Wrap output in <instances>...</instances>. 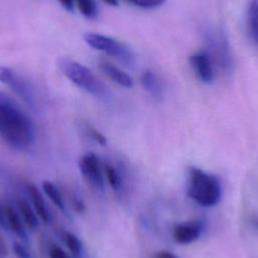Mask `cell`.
<instances>
[{
  "instance_id": "1",
  "label": "cell",
  "mask_w": 258,
  "mask_h": 258,
  "mask_svg": "<svg viewBox=\"0 0 258 258\" xmlns=\"http://www.w3.org/2000/svg\"><path fill=\"white\" fill-rule=\"evenodd\" d=\"M0 136L17 149L27 148L35 140L33 122L13 102L0 105Z\"/></svg>"
},
{
  "instance_id": "2",
  "label": "cell",
  "mask_w": 258,
  "mask_h": 258,
  "mask_svg": "<svg viewBox=\"0 0 258 258\" xmlns=\"http://www.w3.org/2000/svg\"><path fill=\"white\" fill-rule=\"evenodd\" d=\"M187 195L203 207L217 205L222 197V185L219 178L198 167L188 169Z\"/></svg>"
},
{
  "instance_id": "3",
  "label": "cell",
  "mask_w": 258,
  "mask_h": 258,
  "mask_svg": "<svg viewBox=\"0 0 258 258\" xmlns=\"http://www.w3.org/2000/svg\"><path fill=\"white\" fill-rule=\"evenodd\" d=\"M60 69L77 87L96 97L102 99L109 98L107 87L88 68L70 59H62L60 61Z\"/></svg>"
},
{
  "instance_id": "4",
  "label": "cell",
  "mask_w": 258,
  "mask_h": 258,
  "mask_svg": "<svg viewBox=\"0 0 258 258\" xmlns=\"http://www.w3.org/2000/svg\"><path fill=\"white\" fill-rule=\"evenodd\" d=\"M204 38L208 46V52L213 61L225 73H231L234 68L233 54L223 30L209 27L204 31Z\"/></svg>"
},
{
  "instance_id": "5",
  "label": "cell",
  "mask_w": 258,
  "mask_h": 258,
  "mask_svg": "<svg viewBox=\"0 0 258 258\" xmlns=\"http://www.w3.org/2000/svg\"><path fill=\"white\" fill-rule=\"evenodd\" d=\"M84 38L86 42L93 48L110 54L129 68L134 67L135 56L131 49L122 42L98 33H87L85 34Z\"/></svg>"
},
{
  "instance_id": "6",
  "label": "cell",
  "mask_w": 258,
  "mask_h": 258,
  "mask_svg": "<svg viewBox=\"0 0 258 258\" xmlns=\"http://www.w3.org/2000/svg\"><path fill=\"white\" fill-rule=\"evenodd\" d=\"M0 81L8 86L23 102L31 108L35 106V95L31 85L7 67H0Z\"/></svg>"
},
{
  "instance_id": "7",
  "label": "cell",
  "mask_w": 258,
  "mask_h": 258,
  "mask_svg": "<svg viewBox=\"0 0 258 258\" xmlns=\"http://www.w3.org/2000/svg\"><path fill=\"white\" fill-rule=\"evenodd\" d=\"M79 168L83 177L95 189L103 191L105 188L102 163L94 152L84 154L79 161Z\"/></svg>"
},
{
  "instance_id": "8",
  "label": "cell",
  "mask_w": 258,
  "mask_h": 258,
  "mask_svg": "<svg viewBox=\"0 0 258 258\" xmlns=\"http://www.w3.org/2000/svg\"><path fill=\"white\" fill-rule=\"evenodd\" d=\"M190 66L198 77L204 84H211L214 81L213 59L206 49L199 50L191 54L189 58Z\"/></svg>"
},
{
  "instance_id": "9",
  "label": "cell",
  "mask_w": 258,
  "mask_h": 258,
  "mask_svg": "<svg viewBox=\"0 0 258 258\" xmlns=\"http://www.w3.org/2000/svg\"><path fill=\"white\" fill-rule=\"evenodd\" d=\"M203 232V224L201 221H190L175 225L173 228V239L181 245L190 244L197 241Z\"/></svg>"
},
{
  "instance_id": "10",
  "label": "cell",
  "mask_w": 258,
  "mask_h": 258,
  "mask_svg": "<svg viewBox=\"0 0 258 258\" xmlns=\"http://www.w3.org/2000/svg\"><path fill=\"white\" fill-rule=\"evenodd\" d=\"M27 190L30 196L33 208L37 214V216L45 223H48L50 221V214L49 210L45 204V201L39 191V189L32 183L27 184Z\"/></svg>"
},
{
  "instance_id": "11",
  "label": "cell",
  "mask_w": 258,
  "mask_h": 258,
  "mask_svg": "<svg viewBox=\"0 0 258 258\" xmlns=\"http://www.w3.org/2000/svg\"><path fill=\"white\" fill-rule=\"evenodd\" d=\"M99 68L107 77H109L111 80H113L120 86L124 88H131L133 86L132 79L126 73H124L114 64L107 61H102L100 62Z\"/></svg>"
},
{
  "instance_id": "12",
  "label": "cell",
  "mask_w": 258,
  "mask_h": 258,
  "mask_svg": "<svg viewBox=\"0 0 258 258\" xmlns=\"http://www.w3.org/2000/svg\"><path fill=\"white\" fill-rule=\"evenodd\" d=\"M143 88L155 99H160L163 95V84L160 79L150 70H145L141 75Z\"/></svg>"
},
{
  "instance_id": "13",
  "label": "cell",
  "mask_w": 258,
  "mask_h": 258,
  "mask_svg": "<svg viewBox=\"0 0 258 258\" xmlns=\"http://www.w3.org/2000/svg\"><path fill=\"white\" fill-rule=\"evenodd\" d=\"M6 214H7V222L9 229L24 243L28 241L27 233L23 224V220L20 218L19 214L9 206H6Z\"/></svg>"
},
{
  "instance_id": "14",
  "label": "cell",
  "mask_w": 258,
  "mask_h": 258,
  "mask_svg": "<svg viewBox=\"0 0 258 258\" xmlns=\"http://www.w3.org/2000/svg\"><path fill=\"white\" fill-rule=\"evenodd\" d=\"M248 28L251 38L258 47V0H250L248 7Z\"/></svg>"
},
{
  "instance_id": "15",
  "label": "cell",
  "mask_w": 258,
  "mask_h": 258,
  "mask_svg": "<svg viewBox=\"0 0 258 258\" xmlns=\"http://www.w3.org/2000/svg\"><path fill=\"white\" fill-rule=\"evenodd\" d=\"M17 205H18V209L20 211V215L22 217L24 224L31 230L37 228L38 220H37V217L35 214L36 212H34L31 209V207L29 206V204L24 200L18 201Z\"/></svg>"
},
{
  "instance_id": "16",
  "label": "cell",
  "mask_w": 258,
  "mask_h": 258,
  "mask_svg": "<svg viewBox=\"0 0 258 258\" xmlns=\"http://www.w3.org/2000/svg\"><path fill=\"white\" fill-rule=\"evenodd\" d=\"M42 189L45 195L50 199V201L61 211H66L64 201L62 199L61 194L59 192L58 188L49 180H44L42 182Z\"/></svg>"
},
{
  "instance_id": "17",
  "label": "cell",
  "mask_w": 258,
  "mask_h": 258,
  "mask_svg": "<svg viewBox=\"0 0 258 258\" xmlns=\"http://www.w3.org/2000/svg\"><path fill=\"white\" fill-rule=\"evenodd\" d=\"M63 238H64L66 245L71 252V255L74 258H81L84 251L82 241L75 234L71 232H66Z\"/></svg>"
},
{
  "instance_id": "18",
  "label": "cell",
  "mask_w": 258,
  "mask_h": 258,
  "mask_svg": "<svg viewBox=\"0 0 258 258\" xmlns=\"http://www.w3.org/2000/svg\"><path fill=\"white\" fill-rule=\"evenodd\" d=\"M104 170H105V175L107 177V180L110 186L112 187V189H114L115 191L120 190L122 188L123 182H122V177L118 172V170L111 164H105Z\"/></svg>"
},
{
  "instance_id": "19",
  "label": "cell",
  "mask_w": 258,
  "mask_h": 258,
  "mask_svg": "<svg viewBox=\"0 0 258 258\" xmlns=\"http://www.w3.org/2000/svg\"><path fill=\"white\" fill-rule=\"evenodd\" d=\"M77 1V6L81 13L89 18V19H94L98 15V7L97 4L94 0H76Z\"/></svg>"
},
{
  "instance_id": "20",
  "label": "cell",
  "mask_w": 258,
  "mask_h": 258,
  "mask_svg": "<svg viewBox=\"0 0 258 258\" xmlns=\"http://www.w3.org/2000/svg\"><path fill=\"white\" fill-rule=\"evenodd\" d=\"M128 2L142 8H155L161 6L166 0H127Z\"/></svg>"
},
{
  "instance_id": "21",
  "label": "cell",
  "mask_w": 258,
  "mask_h": 258,
  "mask_svg": "<svg viewBox=\"0 0 258 258\" xmlns=\"http://www.w3.org/2000/svg\"><path fill=\"white\" fill-rule=\"evenodd\" d=\"M13 252L17 258H33L28 249L19 242H15L13 244Z\"/></svg>"
},
{
  "instance_id": "22",
  "label": "cell",
  "mask_w": 258,
  "mask_h": 258,
  "mask_svg": "<svg viewBox=\"0 0 258 258\" xmlns=\"http://www.w3.org/2000/svg\"><path fill=\"white\" fill-rule=\"evenodd\" d=\"M88 134L91 136L92 139H94L98 144L105 146L107 145V138L100 132L98 131L96 128L94 127H89L88 128Z\"/></svg>"
},
{
  "instance_id": "23",
  "label": "cell",
  "mask_w": 258,
  "mask_h": 258,
  "mask_svg": "<svg viewBox=\"0 0 258 258\" xmlns=\"http://www.w3.org/2000/svg\"><path fill=\"white\" fill-rule=\"evenodd\" d=\"M49 258H74L72 255H69L66 251L57 246H51L49 249Z\"/></svg>"
},
{
  "instance_id": "24",
  "label": "cell",
  "mask_w": 258,
  "mask_h": 258,
  "mask_svg": "<svg viewBox=\"0 0 258 258\" xmlns=\"http://www.w3.org/2000/svg\"><path fill=\"white\" fill-rule=\"evenodd\" d=\"M72 205H73V208L76 212L78 213H83L86 209V206H85V203L78 197H74L73 198V201H72Z\"/></svg>"
},
{
  "instance_id": "25",
  "label": "cell",
  "mask_w": 258,
  "mask_h": 258,
  "mask_svg": "<svg viewBox=\"0 0 258 258\" xmlns=\"http://www.w3.org/2000/svg\"><path fill=\"white\" fill-rule=\"evenodd\" d=\"M0 227L8 230V222H7V214H6V207H3L0 204Z\"/></svg>"
},
{
  "instance_id": "26",
  "label": "cell",
  "mask_w": 258,
  "mask_h": 258,
  "mask_svg": "<svg viewBox=\"0 0 258 258\" xmlns=\"http://www.w3.org/2000/svg\"><path fill=\"white\" fill-rule=\"evenodd\" d=\"M154 258H178V257L169 251L162 250V251H158L157 253H155Z\"/></svg>"
},
{
  "instance_id": "27",
  "label": "cell",
  "mask_w": 258,
  "mask_h": 258,
  "mask_svg": "<svg viewBox=\"0 0 258 258\" xmlns=\"http://www.w3.org/2000/svg\"><path fill=\"white\" fill-rule=\"evenodd\" d=\"M7 255V248L5 242L0 237V258H5Z\"/></svg>"
},
{
  "instance_id": "28",
  "label": "cell",
  "mask_w": 258,
  "mask_h": 258,
  "mask_svg": "<svg viewBox=\"0 0 258 258\" xmlns=\"http://www.w3.org/2000/svg\"><path fill=\"white\" fill-rule=\"evenodd\" d=\"M60 4L67 9V10H72L74 6V0H58Z\"/></svg>"
},
{
  "instance_id": "29",
  "label": "cell",
  "mask_w": 258,
  "mask_h": 258,
  "mask_svg": "<svg viewBox=\"0 0 258 258\" xmlns=\"http://www.w3.org/2000/svg\"><path fill=\"white\" fill-rule=\"evenodd\" d=\"M12 101L8 98V97H6L4 94H2L1 92H0V105H3V104H7V103H11Z\"/></svg>"
},
{
  "instance_id": "30",
  "label": "cell",
  "mask_w": 258,
  "mask_h": 258,
  "mask_svg": "<svg viewBox=\"0 0 258 258\" xmlns=\"http://www.w3.org/2000/svg\"><path fill=\"white\" fill-rule=\"evenodd\" d=\"M106 3L112 5V6H117L118 5V1L117 0H104Z\"/></svg>"
},
{
  "instance_id": "31",
  "label": "cell",
  "mask_w": 258,
  "mask_h": 258,
  "mask_svg": "<svg viewBox=\"0 0 258 258\" xmlns=\"http://www.w3.org/2000/svg\"><path fill=\"white\" fill-rule=\"evenodd\" d=\"M256 224H257V227H258V220H257V222H256Z\"/></svg>"
}]
</instances>
